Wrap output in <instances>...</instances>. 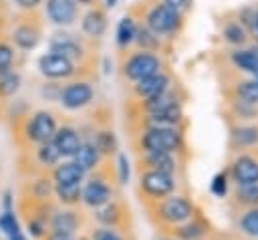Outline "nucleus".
<instances>
[{
    "mask_svg": "<svg viewBox=\"0 0 258 240\" xmlns=\"http://www.w3.org/2000/svg\"><path fill=\"white\" fill-rule=\"evenodd\" d=\"M133 149L139 153L167 151L183 157L187 153L185 129L181 127H143L133 133Z\"/></svg>",
    "mask_w": 258,
    "mask_h": 240,
    "instance_id": "obj_1",
    "label": "nucleus"
},
{
    "mask_svg": "<svg viewBox=\"0 0 258 240\" xmlns=\"http://www.w3.org/2000/svg\"><path fill=\"white\" fill-rule=\"evenodd\" d=\"M145 210L149 212V220L163 232H169L171 228L183 224L185 220H189L196 210L198 204L194 202V198H189L187 194H171L159 202H153L149 206H145Z\"/></svg>",
    "mask_w": 258,
    "mask_h": 240,
    "instance_id": "obj_2",
    "label": "nucleus"
},
{
    "mask_svg": "<svg viewBox=\"0 0 258 240\" xmlns=\"http://www.w3.org/2000/svg\"><path fill=\"white\" fill-rule=\"evenodd\" d=\"M183 18L185 16L181 12L167 6L163 0H153L149 4H143V14H141L143 26H147L159 38H171L179 34L185 22Z\"/></svg>",
    "mask_w": 258,
    "mask_h": 240,
    "instance_id": "obj_3",
    "label": "nucleus"
},
{
    "mask_svg": "<svg viewBox=\"0 0 258 240\" xmlns=\"http://www.w3.org/2000/svg\"><path fill=\"white\" fill-rule=\"evenodd\" d=\"M115 186H119L115 177V167H103L101 163L95 171H91L89 177H85L81 190V204H85L91 210L109 204L113 198H117Z\"/></svg>",
    "mask_w": 258,
    "mask_h": 240,
    "instance_id": "obj_4",
    "label": "nucleus"
},
{
    "mask_svg": "<svg viewBox=\"0 0 258 240\" xmlns=\"http://www.w3.org/2000/svg\"><path fill=\"white\" fill-rule=\"evenodd\" d=\"M159 71H163V58L151 50H141V48L131 50L129 54L121 56V63H119L121 77L131 83L147 79Z\"/></svg>",
    "mask_w": 258,
    "mask_h": 240,
    "instance_id": "obj_5",
    "label": "nucleus"
},
{
    "mask_svg": "<svg viewBox=\"0 0 258 240\" xmlns=\"http://www.w3.org/2000/svg\"><path fill=\"white\" fill-rule=\"evenodd\" d=\"M177 175L171 173H163V171H137V190L141 196V202L145 206L159 202L171 194L177 192Z\"/></svg>",
    "mask_w": 258,
    "mask_h": 240,
    "instance_id": "obj_6",
    "label": "nucleus"
},
{
    "mask_svg": "<svg viewBox=\"0 0 258 240\" xmlns=\"http://www.w3.org/2000/svg\"><path fill=\"white\" fill-rule=\"evenodd\" d=\"M226 171L230 175L232 186L258 184V147L230 155Z\"/></svg>",
    "mask_w": 258,
    "mask_h": 240,
    "instance_id": "obj_7",
    "label": "nucleus"
},
{
    "mask_svg": "<svg viewBox=\"0 0 258 240\" xmlns=\"http://www.w3.org/2000/svg\"><path fill=\"white\" fill-rule=\"evenodd\" d=\"M93 220L101 228H113V230H119L125 234H131V228H133V218H131L129 206L119 198H113L109 204L93 210Z\"/></svg>",
    "mask_w": 258,
    "mask_h": 240,
    "instance_id": "obj_8",
    "label": "nucleus"
},
{
    "mask_svg": "<svg viewBox=\"0 0 258 240\" xmlns=\"http://www.w3.org/2000/svg\"><path fill=\"white\" fill-rule=\"evenodd\" d=\"M133 129H143V127H181L185 129V113H183V105H173L155 113H147V115H137L131 117Z\"/></svg>",
    "mask_w": 258,
    "mask_h": 240,
    "instance_id": "obj_9",
    "label": "nucleus"
},
{
    "mask_svg": "<svg viewBox=\"0 0 258 240\" xmlns=\"http://www.w3.org/2000/svg\"><path fill=\"white\" fill-rule=\"evenodd\" d=\"M218 228L212 224V220L204 214V210L198 206L196 214L185 220L183 224L175 226L169 230V234L175 238V240H208Z\"/></svg>",
    "mask_w": 258,
    "mask_h": 240,
    "instance_id": "obj_10",
    "label": "nucleus"
},
{
    "mask_svg": "<svg viewBox=\"0 0 258 240\" xmlns=\"http://www.w3.org/2000/svg\"><path fill=\"white\" fill-rule=\"evenodd\" d=\"M187 99V93L173 85L169 87L167 91L151 97V99H143V101H133V113L131 117H137V115H147V113H155V111H161V109H167V107H173V105H183Z\"/></svg>",
    "mask_w": 258,
    "mask_h": 240,
    "instance_id": "obj_11",
    "label": "nucleus"
},
{
    "mask_svg": "<svg viewBox=\"0 0 258 240\" xmlns=\"http://www.w3.org/2000/svg\"><path fill=\"white\" fill-rule=\"evenodd\" d=\"M183 157L167 151H149L137 155V171H163L179 177Z\"/></svg>",
    "mask_w": 258,
    "mask_h": 240,
    "instance_id": "obj_12",
    "label": "nucleus"
},
{
    "mask_svg": "<svg viewBox=\"0 0 258 240\" xmlns=\"http://www.w3.org/2000/svg\"><path fill=\"white\" fill-rule=\"evenodd\" d=\"M93 97H95V89L89 81H73L69 85H64L58 93V101L64 109L69 111H77V109H83L87 105L93 103Z\"/></svg>",
    "mask_w": 258,
    "mask_h": 240,
    "instance_id": "obj_13",
    "label": "nucleus"
},
{
    "mask_svg": "<svg viewBox=\"0 0 258 240\" xmlns=\"http://www.w3.org/2000/svg\"><path fill=\"white\" fill-rule=\"evenodd\" d=\"M56 119L50 111H36L28 117V123H26V137L30 143H36V145H42V143H48L52 141L54 133H56Z\"/></svg>",
    "mask_w": 258,
    "mask_h": 240,
    "instance_id": "obj_14",
    "label": "nucleus"
},
{
    "mask_svg": "<svg viewBox=\"0 0 258 240\" xmlns=\"http://www.w3.org/2000/svg\"><path fill=\"white\" fill-rule=\"evenodd\" d=\"M258 147V121L228 127V155Z\"/></svg>",
    "mask_w": 258,
    "mask_h": 240,
    "instance_id": "obj_15",
    "label": "nucleus"
},
{
    "mask_svg": "<svg viewBox=\"0 0 258 240\" xmlns=\"http://www.w3.org/2000/svg\"><path fill=\"white\" fill-rule=\"evenodd\" d=\"M169 87H173V75L163 69L147 79H141L137 83L131 85V95L135 97V101H143V99H151L163 91H167Z\"/></svg>",
    "mask_w": 258,
    "mask_h": 240,
    "instance_id": "obj_16",
    "label": "nucleus"
},
{
    "mask_svg": "<svg viewBox=\"0 0 258 240\" xmlns=\"http://www.w3.org/2000/svg\"><path fill=\"white\" fill-rule=\"evenodd\" d=\"M50 52H56V54H62L64 58H69L75 67H77V63H85L87 61V50H85V44L77 38V36H73V34H69V32H54L52 36H50Z\"/></svg>",
    "mask_w": 258,
    "mask_h": 240,
    "instance_id": "obj_17",
    "label": "nucleus"
},
{
    "mask_svg": "<svg viewBox=\"0 0 258 240\" xmlns=\"http://www.w3.org/2000/svg\"><path fill=\"white\" fill-rule=\"evenodd\" d=\"M228 216L258 208V184H244V186H232L230 194L226 198Z\"/></svg>",
    "mask_w": 258,
    "mask_h": 240,
    "instance_id": "obj_18",
    "label": "nucleus"
},
{
    "mask_svg": "<svg viewBox=\"0 0 258 240\" xmlns=\"http://www.w3.org/2000/svg\"><path fill=\"white\" fill-rule=\"evenodd\" d=\"M38 71L48 79H71L77 75V67L56 52H46L38 58Z\"/></svg>",
    "mask_w": 258,
    "mask_h": 240,
    "instance_id": "obj_19",
    "label": "nucleus"
},
{
    "mask_svg": "<svg viewBox=\"0 0 258 240\" xmlns=\"http://www.w3.org/2000/svg\"><path fill=\"white\" fill-rule=\"evenodd\" d=\"M81 228H83V216H81V212H77L75 208L56 210V212L50 214V220H48V232L75 236Z\"/></svg>",
    "mask_w": 258,
    "mask_h": 240,
    "instance_id": "obj_20",
    "label": "nucleus"
},
{
    "mask_svg": "<svg viewBox=\"0 0 258 240\" xmlns=\"http://www.w3.org/2000/svg\"><path fill=\"white\" fill-rule=\"evenodd\" d=\"M40 40V22L36 20V16L32 18H22L18 20V24L12 28V42L22 48V50H30L38 44Z\"/></svg>",
    "mask_w": 258,
    "mask_h": 240,
    "instance_id": "obj_21",
    "label": "nucleus"
},
{
    "mask_svg": "<svg viewBox=\"0 0 258 240\" xmlns=\"http://www.w3.org/2000/svg\"><path fill=\"white\" fill-rule=\"evenodd\" d=\"M230 230L242 240H258V208H250L238 214L228 216Z\"/></svg>",
    "mask_w": 258,
    "mask_h": 240,
    "instance_id": "obj_22",
    "label": "nucleus"
},
{
    "mask_svg": "<svg viewBox=\"0 0 258 240\" xmlns=\"http://www.w3.org/2000/svg\"><path fill=\"white\" fill-rule=\"evenodd\" d=\"M50 143L60 153V157H71L73 159V155L79 151V147L83 143V135L71 125H62V127H56V133H54Z\"/></svg>",
    "mask_w": 258,
    "mask_h": 240,
    "instance_id": "obj_23",
    "label": "nucleus"
},
{
    "mask_svg": "<svg viewBox=\"0 0 258 240\" xmlns=\"http://www.w3.org/2000/svg\"><path fill=\"white\" fill-rule=\"evenodd\" d=\"M79 4L75 0H46V16L54 24L69 26L77 20Z\"/></svg>",
    "mask_w": 258,
    "mask_h": 240,
    "instance_id": "obj_24",
    "label": "nucleus"
},
{
    "mask_svg": "<svg viewBox=\"0 0 258 240\" xmlns=\"http://www.w3.org/2000/svg\"><path fill=\"white\" fill-rule=\"evenodd\" d=\"M50 177L54 186H75V184H83L87 173L73 159H67V161H58L52 167Z\"/></svg>",
    "mask_w": 258,
    "mask_h": 240,
    "instance_id": "obj_25",
    "label": "nucleus"
},
{
    "mask_svg": "<svg viewBox=\"0 0 258 240\" xmlns=\"http://www.w3.org/2000/svg\"><path fill=\"white\" fill-rule=\"evenodd\" d=\"M81 28L87 36L101 38L107 30V10H105V6H99V4L91 6L89 12L81 20Z\"/></svg>",
    "mask_w": 258,
    "mask_h": 240,
    "instance_id": "obj_26",
    "label": "nucleus"
},
{
    "mask_svg": "<svg viewBox=\"0 0 258 240\" xmlns=\"http://www.w3.org/2000/svg\"><path fill=\"white\" fill-rule=\"evenodd\" d=\"M89 141H93V145L97 147V151L101 153L103 159H111L113 155L119 153V141L111 127L93 129V137H89Z\"/></svg>",
    "mask_w": 258,
    "mask_h": 240,
    "instance_id": "obj_27",
    "label": "nucleus"
},
{
    "mask_svg": "<svg viewBox=\"0 0 258 240\" xmlns=\"http://www.w3.org/2000/svg\"><path fill=\"white\" fill-rule=\"evenodd\" d=\"M222 36H224L226 42H230V44H234L238 48L244 46L250 40V34L244 28V24L238 20L236 12L226 14V20H222Z\"/></svg>",
    "mask_w": 258,
    "mask_h": 240,
    "instance_id": "obj_28",
    "label": "nucleus"
},
{
    "mask_svg": "<svg viewBox=\"0 0 258 240\" xmlns=\"http://www.w3.org/2000/svg\"><path fill=\"white\" fill-rule=\"evenodd\" d=\"M73 161H75L85 173H91V171H95V169L103 163V157H101V153L97 151V147L93 145V141L83 139L79 151L73 155Z\"/></svg>",
    "mask_w": 258,
    "mask_h": 240,
    "instance_id": "obj_29",
    "label": "nucleus"
},
{
    "mask_svg": "<svg viewBox=\"0 0 258 240\" xmlns=\"http://www.w3.org/2000/svg\"><path fill=\"white\" fill-rule=\"evenodd\" d=\"M230 63L240 73H248L252 79L258 77V58L252 54L250 48H234V50H230Z\"/></svg>",
    "mask_w": 258,
    "mask_h": 240,
    "instance_id": "obj_30",
    "label": "nucleus"
},
{
    "mask_svg": "<svg viewBox=\"0 0 258 240\" xmlns=\"http://www.w3.org/2000/svg\"><path fill=\"white\" fill-rule=\"evenodd\" d=\"M133 42H137V46L141 48V50H151V52H159L161 50V46H163V38H159L157 34H153L147 26H137V32H135V40Z\"/></svg>",
    "mask_w": 258,
    "mask_h": 240,
    "instance_id": "obj_31",
    "label": "nucleus"
},
{
    "mask_svg": "<svg viewBox=\"0 0 258 240\" xmlns=\"http://www.w3.org/2000/svg\"><path fill=\"white\" fill-rule=\"evenodd\" d=\"M81 190L83 184H75V186H54L52 194L56 196V200L67 206V208H75L81 204Z\"/></svg>",
    "mask_w": 258,
    "mask_h": 240,
    "instance_id": "obj_32",
    "label": "nucleus"
},
{
    "mask_svg": "<svg viewBox=\"0 0 258 240\" xmlns=\"http://www.w3.org/2000/svg\"><path fill=\"white\" fill-rule=\"evenodd\" d=\"M135 32H137V22L133 20V16H123L117 24V44L121 48H127L135 40Z\"/></svg>",
    "mask_w": 258,
    "mask_h": 240,
    "instance_id": "obj_33",
    "label": "nucleus"
},
{
    "mask_svg": "<svg viewBox=\"0 0 258 240\" xmlns=\"http://www.w3.org/2000/svg\"><path fill=\"white\" fill-rule=\"evenodd\" d=\"M230 188H232V182H230V175H228V171L224 167L222 171H218L212 177V182H210V194L214 198H218V200H226L228 194H230Z\"/></svg>",
    "mask_w": 258,
    "mask_h": 240,
    "instance_id": "obj_34",
    "label": "nucleus"
},
{
    "mask_svg": "<svg viewBox=\"0 0 258 240\" xmlns=\"http://www.w3.org/2000/svg\"><path fill=\"white\" fill-rule=\"evenodd\" d=\"M60 159H62L60 153L54 149V145H52L50 141L36 147V161H38L42 167H54Z\"/></svg>",
    "mask_w": 258,
    "mask_h": 240,
    "instance_id": "obj_35",
    "label": "nucleus"
},
{
    "mask_svg": "<svg viewBox=\"0 0 258 240\" xmlns=\"http://www.w3.org/2000/svg\"><path fill=\"white\" fill-rule=\"evenodd\" d=\"M20 87V75L16 71H6L0 73V97H12Z\"/></svg>",
    "mask_w": 258,
    "mask_h": 240,
    "instance_id": "obj_36",
    "label": "nucleus"
},
{
    "mask_svg": "<svg viewBox=\"0 0 258 240\" xmlns=\"http://www.w3.org/2000/svg\"><path fill=\"white\" fill-rule=\"evenodd\" d=\"M0 232L8 238H14L18 234H22V228H20V222L18 218L14 216V212H2L0 214Z\"/></svg>",
    "mask_w": 258,
    "mask_h": 240,
    "instance_id": "obj_37",
    "label": "nucleus"
},
{
    "mask_svg": "<svg viewBox=\"0 0 258 240\" xmlns=\"http://www.w3.org/2000/svg\"><path fill=\"white\" fill-rule=\"evenodd\" d=\"M115 177H117V184L119 186H125L129 182V175H131V167H129V159L123 151L117 153V159H115Z\"/></svg>",
    "mask_w": 258,
    "mask_h": 240,
    "instance_id": "obj_38",
    "label": "nucleus"
},
{
    "mask_svg": "<svg viewBox=\"0 0 258 240\" xmlns=\"http://www.w3.org/2000/svg\"><path fill=\"white\" fill-rule=\"evenodd\" d=\"M52 190H54V184H52L48 177H40V179L32 182L30 194H32V198H34V200L44 202V200H48V196L52 194Z\"/></svg>",
    "mask_w": 258,
    "mask_h": 240,
    "instance_id": "obj_39",
    "label": "nucleus"
},
{
    "mask_svg": "<svg viewBox=\"0 0 258 240\" xmlns=\"http://www.w3.org/2000/svg\"><path fill=\"white\" fill-rule=\"evenodd\" d=\"M91 240H133V238H131V234H125V232H119V230H113V228L97 226L91 232Z\"/></svg>",
    "mask_w": 258,
    "mask_h": 240,
    "instance_id": "obj_40",
    "label": "nucleus"
},
{
    "mask_svg": "<svg viewBox=\"0 0 258 240\" xmlns=\"http://www.w3.org/2000/svg\"><path fill=\"white\" fill-rule=\"evenodd\" d=\"M12 63H14V48L8 42L0 40V73L10 71Z\"/></svg>",
    "mask_w": 258,
    "mask_h": 240,
    "instance_id": "obj_41",
    "label": "nucleus"
},
{
    "mask_svg": "<svg viewBox=\"0 0 258 240\" xmlns=\"http://www.w3.org/2000/svg\"><path fill=\"white\" fill-rule=\"evenodd\" d=\"M167 6H171V8H175L177 12H181L183 16L189 12V8H191V2L194 0H163Z\"/></svg>",
    "mask_w": 258,
    "mask_h": 240,
    "instance_id": "obj_42",
    "label": "nucleus"
},
{
    "mask_svg": "<svg viewBox=\"0 0 258 240\" xmlns=\"http://www.w3.org/2000/svg\"><path fill=\"white\" fill-rule=\"evenodd\" d=\"M208 240H240L232 230H216Z\"/></svg>",
    "mask_w": 258,
    "mask_h": 240,
    "instance_id": "obj_43",
    "label": "nucleus"
},
{
    "mask_svg": "<svg viewBox=\"0 0 258 240\" xmlns=\"http://www.w3.org/2000/svg\"><path fill=\"white\" fill-rule=\"evenodd\" d=\"M40 2H42V0H16V4H18L22 10H28V12L36 10V8L40 6Z\"/></svg>",
    "mask_w": 258,
    "mask_h": 240,
    "instance_id": "obj_44",
    "label": "nucleus"
},
{
    "mask_svg": "<svg viewBox=\"0 0 258 240\" xmlns=\"http://www.w3.org/2000/svg\"><path fill=\"white\" fill-rule=\"evenodd\" d=\"M44 240H77L75 236H69V234H56V232H48L44 236Z\"/></svg>",
    "mask_w": 258,
    "mask_h": 240,
    "instance_id": "obj_45",
    "label": "nucleus"
},
{
    "mask_svg": "<svg viewBox=\"0 0 258 240\" xmlns=\"http://www.w3.org/2000/svg\"><path fill=\"white\" fill-rule=\"evenodd\" d=\"M155 240H175V238H173V236H171L169 232H161V234H159V236H157Z\"/></svg>",
    "mask_w": 258,
    "mask_h": 240,
    "instance_id": "obj_46",
    "label": "nucleus"
},
{
    "mask_svg": "<svg viewBox=\"0 0 258 240\" xmlns=\"http://www.w3.org/2000/svg\"><path fill=\"white\" fill-rule=\"evenodd\" d=\"M77 4H83V6H95L97 4V0H75Z\"/></svg>",
    "mask_w": 258,
    "mask_h": 240,
    "instance_id": "obj_47",
    "label": "nucleus"
},
{
    "mask_svg": "<svg viewBox=\"0 0 258 240\" xmlns=\"http://www.w3.org/2000/svg\"><path fill=\"white\" fill-rule=\"evenodd\" d=\"M250 50H252V54H254V56L258 58V42H254V44L250 46Z\"/></svg>",
    "mask_w": 258,
    "mask_h": 240,
    "instance_id": "obj_48",
    "label": "nucleus"
},
{
    "mask_svg": "<svg viewBox=\"0 0 258 240\" xmlns=\"http://www.w3.org/2000/svg\"><path fill=\"white\" fill-rule=\"evenodd\" d=\"M115 2H117V0H107V4H105V8H113V6H115Z\"/></svg>",
    "mask_w": 258,
    "mask_h": 240,
    "instance_id": "obj_49",
    "label": "nucleus"
},
{
    "mask_svg": "<svg viewBox=\"0 0 258 240\" xmlns=\"http://www.w3.org/2000/svg\"><path fill=\"white\" fill-rule=\"evenodd\" d=\"M254 26H256V32H258V10H256V16H254Z\"/></svg>",
    "mask_w": 258,
    "mask_h": 240,
    "instance_id": "obj_50",
    "label": "nucleus"
},
{
    "mask_svg": "<svg viewBox=\"0 0 258 240\" xmlns=\"http://www.w3.org/2000/svg\"><path fill=\"white\" fill-rule=\"evenodd\" d=\"M240 240H242V238H240Z\"/></svg>",
    "mask_w": 258,
    "mask_h": 240,
    "instance_id": "obj_51",
    "label": "nucleus"
}]
</instances>
